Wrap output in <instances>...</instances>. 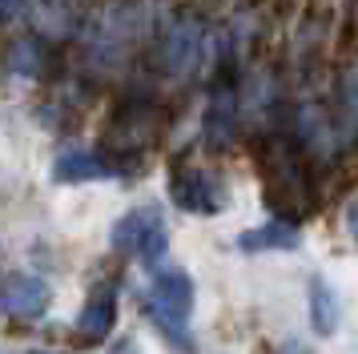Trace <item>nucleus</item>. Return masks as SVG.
<instances>
[{
  "instance_id": "39448f33",
  "label": "nucleus",
  "mask_w": 358,
  "mask_h": 354,
  "mask_svg": "<svg viewBox=\"0 0 358 354\" xmlns=\"http://www.w3.org/2000/svg\"><path fill=\"white\" fill-rule=\"evenodd\" d=\"M153 229H157V222H153V209H133V213H125V218L117 222V229H113V250H121V254L141 250Z\"/></svg>"
},
{
  "instance_id": "423d86ee",
  "label": "nucleus",
  "mask_w": 358,
  "mask_h": 354,
  "mask_svg": "<svg viewBox=\"0 0 358 354\" xmlns=\"http://www.w3.org/2000/svg\"><path fill=\"white\" fill-rule=\"evenodd\" d=\"M24 8V0H0V20H13Z\"/></svg>"
},
{
  "instance_id": "f03ea898",
  "label": "nucleus",
  "mask_w": 358,
  "mask_h": 354,
  "mask_svg": "<svg viewBox=\"0 0 358 354\" xmlns=\"http://www.w3.org/2000/svg\"><path fill=\"white\" fill-rule=\"evenodd\" d=\"M4 64H8V73H17V77H45L52 69V48H49L45 36L24 32V36H17V41L8 45Z\"/></svg>"
},
{
  "instance_id": "20e7f679",
  "label": "nucleus",
  "mask_w": 358,
  "mask_h": 354,
  "mask_svg": "<svg viewBox=\"0 0 358 354\" xmlns=\"http://www.w3.org/2000/svg\"><path fill=\"white\" fill-rule=\"evenodd\" d=\"M117 322V306H113V294H93L85 302L81 318H77V334L89 338V342H101V338L113 330Z\"/></svg>"
},
{
  "instance_id": "7ed1b4c3",
  "label": "nucleus",
  "mask_w": 358,
  "mask_h": 354,
  "mask_svg": "<svg viewBox=\"0 0 358 354\" xmlns=\"http://www.w3.org/2000/svg\"><path fill=\"white\" fill-rule=\"evenodd\" d=\"M113 169L105 165L101 153H81V149H69L52 161V181L61 185H81V181H93V177H109Z\"/></svg>"
},
{
  "instance_id": "f257e3e1",
  "label": "nucleus",
  "mask_w": 358,
  "mask_h": 354,
  "mask_svg": "<svg viewBox=\"0 0 358 354\" xmlns=\"http://www.w3.org/2000/svg\"><path fill=\"white\" fill-rule=\"evenodd\" d=\"M52 302V290L36 274H8L0 278V314L13 318H41Z\"/></svg>"
}]
</instances>
